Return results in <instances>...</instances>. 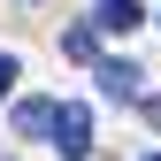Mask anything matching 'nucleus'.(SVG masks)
<instances>
[{
	"label": "nucleus",
	"instance_id": "nucleus-1",
	"mask_svg": "<svg viewBox=\"0 0 161 161\" xmlns=\"http://www.w3.org/2000/svg\"><path fill=\"white\" fill-rule=\"evenodd\" d=\"M46 146L62 153V161H85V153H92V115L77 108V100H69L62 115H54V138H46Z\"/></svg>",
	"mask_w": 161,
	"mask_h": 161
},
{
	"label": "nucleus",
	"instance_id": "nucleus-2",
	"mask_svg": "<svg viewBox=\"0 0 161 161\" xmlns=\"http://www.w3.org/2000/svg\"><path fill=\"white\" fill-rule=\"evenodd\" d=\"M92 85L108 100H138V85H146V69H130L123 54H108V62H92Z\"/></svg>",
	"mask_w": 161,
	"mask_h": 161
},
{
	"label": "nucleus",
	"instance_id": "nucleus-3",
	"mask_svg": "<svg viewBox=\"0 0 161 161\" xmlns=\"http://www.w3.org/2000/svg\"><path fill=\"white\" fill-rule=\"evenodd\" d=\"M92 23L108 31V38H130L138 23H146V15H138V0H100V8H92Z\"/></svg>",
	"mask_w": 161,
	"mask_h": 161
},
{
	"label": "nucleus",
	"instance_id": "nucleus-4",
	"mask_svg": "<svg viewBox=\"0 0 161 161\" xmlns=\"http://www.w3.org/2000/svg\"><path fill=\"white\" fill-rule=\"evenodd\" d=\"M54 115H62L54 100H23V108H15V130L23 138H54Z\"/></svg>",
	"mask_w": 161,
	"mask_h": 161
},
{
	"label": "nucleus",
	"instance_id": "nucleus-5",
	"mask_svg": "<svg viewBox=\"0 0 161 161\" xmlns=\"http://www.w3.org/2000/svg\"><path fill=\"white\" fill-rule=\"evenodd\" d=\"M92 46H100V23H77V31H62V54H77V62H85Z\"/></svg>",
	"mask_w": 161,
	"mask_h": 161
},
{
	"label": "nucleus",
	"instance_id": "nucleus-6",
	"mask_svg": "<svg viewBox=\"0 0 161 161\" xmlns=\"http://www.w3.org/2000/svg\"><path fill=\"white\" fill-rule=\"evenodd\" d=\"M15 77H23V69H15V54H0V100L15 92Z\"/></svg>",
	"mask_w": 161,
	"mask_h": 161
},
{
	"label": "nucleus",
	"instance_id": "nucleus-7",
	"mask_svg": "<svg viewBox=\"0 0 161 161\" xmlns=\"http://www.w3.org/2000/svg\"><path fill=\"white\" fill-rule=\"evenodd\" d=\"M146 161H161V153H146Z\"/></svg>",
	"mask_w": 161,
	"mask_h": 161
}]
</instances>
